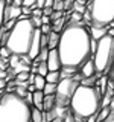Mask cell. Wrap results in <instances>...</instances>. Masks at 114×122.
I'll return each mask as SVG.
<instances>
[{
    "mask_svg": "<svg viewBox=\"0 0 114 122\" xmlns=\"http://www.w3.org/2000/svg\"><path fill=\"white\" fill-rule=\"evenodd\" d=\"M56 49L59 53L61 66L79 69L87 60L93 56L91 35L88 32V28H85L82 23L68 21L59 32V41Z\"/></svg>",
    "mask_w": 114,
    "mask_h": 122,
    "instance_id": "6da1fadb",
    "label": "cell"
},
{
    "mask_svg": "<svg viewBox=\"0 0 114 122\" xmlns=\"http://www.w3.org/2000/svg\"><path fill=\"white\" fill-rule=\"evenodd\" d=\"M102 93L97 86H82L76 87L70 99V112L78 122L85 121L91 114H96L100 108Z\"/></svg>",
    "mask_w": 114,
    "mask_h": 122,
    "instance_id": "7a4b0ae2",
    "label": "cell"
},
{
    "mask_svg": "<svg viewBox=\"0 0 114 122\" xmlns=\"http://www.w3.org/2000/svg\"><path fill=\"white\" fill-rule=\"evenodd\" d=\"M33 32H35V26L30 21V17H26V15L21 14L17 18L14 28L8 32L5 46L11 51V53L28 55L33 38Z\"/></svg>",
    "mask_w": 114,
    "mask_h": 122,
    "instance_id": "3957f363",
    "label": "cell"
},
{
    "mask_svg": "<svg viewBox=\"0 0 114 122\" xmlns=\"http://www.w3.org/2000/svg\"><path fill=\"white\" fill-rule=\"evenodd\" d=\"M32 104L15 92H8L0 98V122H32Z\"/></svg>",
    "mask_w": 114,
    "mask_h": 122,
    "instance_id": "277c9868",
    "label": "cell"
},
{
    "mask_svg": "<svg viewBox=\"0 0 114 122\" xmlns=\"http://www.w3.org/2000/svg\"><path fill=\"white\" fill-rule=\"evenodd\" d=\"M114 61V37L104 35L97 40V47L93 53V63L97 76L106 73Z\"/></svg>",
    "mask_w": 114,
    "mask_h": 122,
    "instance_id": "5b68a950",
    "label": "cell"
},
{
    "mask_svg": "<svg viewBox=\"0 0 114 122\" xmlns=\"http://www.w3.org/2000/svg\"><path fill=\"white\" fill-rule=\"evenodd\" d=\"M87 9L91 15V25L108 26L114 20V0H88Z\"/></svg>",
    "mask_w": 114,
    "mask_h": 122,
    "instance_id": "8992f818",
    "label": "cell"
},
{
    "mask_svg": "<svg viewBox=\"0 0 114 122\" xmlns=\"http://www.w3.org/2000/svg\"><path fill=\"white\" fill-rule=\"evenodd\" d=\"M79 84H81V81L78 76L61 78L55 92V107H66L70 104V99Z\"/></svg>",
    "mask_w": 114,
    "mask_h": 122,
    "instance_id": "52a82bcc",
    "label": "cell"
},
{
    "mask_svg": "<svg viewBox=\"0 0 114 122\" xmlns=\"http://www.w3.org/2000/svg\"><path fill=\"white\" fill-rule=\"evenodd\" d=\"M40 35H41L40 28H35V32H33V38H32V43H30V49H29L28 55H26V56H29V58H30V61L35 60L37 56H38V53H40V51H41Z\"/></svg>",
    "mask_w": 114,
    "mask_h": 122,
    "instance_id": "ba28073f",
    "label": "cell"
},
{
    "mask_svg": "<svg viewBox=\"0 0 114 122\" xmlns=\"http://www.w3.org/2000/svg\"><path fill=\"white\" fill-rule=\"evenodd\" d=\"M49 70H61V60H59V53L58 49H49V56L46 60Z\"/></svg>",
    "mask_w": 114,
    "mask_h": 122,
    "instance_id": "9c48e42d",
    "label": "cell"
},
{
    "mask_svg": "<svg viewBox=\"0 0 114 122\" xmlns=\"http://www.w3.org/2000/svg\"><path fill=\"white\" fill-rule=\"evenodd\" d=\"M78 70H79V73H81V76H82V78H90V76H94V75H97V73H96V69H94L93 58L87 60L85 63H84L82 66L78 69Z\"/></svg>",
    "mask_w": 114,
    "mask_h": 122,
    "instance_id": "30bf717a",
    "label": "cell"
},
{
    "mask_svg": "<svg viewBox=\"0 0 114 122\" xmlns=\"http://www.w3.org/2000/svg\"><path fill=\"white\" fill-rule=\"evenodd\" d=\"M106 30H108V26H96V25H91L88 32L93 40H99V38H102L104 35H106Z\"/></svg>",
    "mask_w": 114,
    "mask_h": 122,
    "instance_id": "8fae6325",
    "label": "cell"
},
{
    "mask_svg": "<svg viewBox=\"0 0 114 122\" xmlns=\"http://www.w3.org/2000/svg\"><path fill=\"white\" fill-rule=\"evenodd\" d=\"M44 92L43 90H33L32 92V105L33 107H37V108H40V110H43L44 107H43V102H44Z\"/></svg>",
    "mask_w": 114,
    "mask_h": 122,
    "instance_id": "7c38bea8",
    "label": "cell"
},
{
    "mask_svg": "<svg viewBox=\"0 0 114 122\" xmlns=\"http://www.w3.org/2000/svg\"><path fill=\"white\" fill-rule=\"evenodd\" d=\"M47 112H43V110L37 108V107H32L30 110V119L32 122H47Z\"/></svg>",
    "mask_w": 114,
    "mask_h": 122,
    "instance_id": "4fadbf2b",
    "label": "cell"
},
{
    "mask_svg": "<svg viewBox=\"0 0 114 122\" xmlns=\"http://www.w3.org/2000/svg\"><path fill=\"white\" fill-rule=\"evenodd\" d=\"M47 35H49V40H47V49H56V46H58V41H59V32L50 30Z\"/></svg>",
    "mask_w": 114,
    "mask_h": 122,
    "instance_id": "5bb4252c",
    "label": "cell"
},
{
    "mask_svg": "<svg viewBox=\"0 0 114 122\" xmlns=\"http://www.w3.org/2000/svg\"><path fill=\"white\" fill-rule=\"evenodd\" d=\"M46 82H52V84H58L61 79V72L59 70H49L47 75L44 76Z\"/></svg>",
    "mask_w": 114,
    "mask_h": 122,
    "instance_id": "9a60e30c",
    "label": "cell"
},
{
    "mask_svg": "<svg viewBox=\"0 0 114 122\" xmlns=\"http://www.w3.org/2000/svg\"><path fill=\"white\" fill-rule=\"evenodd\" d=\"M66 17H59L56 18V20H53V26H52V30H55V32H61V30L64 29V26H66Z\"/></svg>",
    "mask_w": 114,
    "mask_h": 122,
    "instance_id": "2e32d148",
    "label": "cell"
},
{
    "mask_svg": "<svg viewBox=\"0 0 114 122\" xmlns=\"http://www.w3.org/2000/svg\"><path fill=\"white\" fill-rule=\"evenodd\" d=\"M44 84H46L44 76L35 75V78H33V86H35V90H43L44 89Z\"/></svg>",
    "mask_w": 114,
    "mask_h": 122,
    "instance_id": "e0dca14e",
    "label": "cell"
},
{
    "mask_svg": "<svg viewBox=\"0 0 114 122\" xmlns=\"http://www.w3.org/2000/svg\"><path fill=\"white\" fill-rule=\"evenodd\" d=\"M47 56H49V49H47V47H41V51H40V53H38V56H37L33 61H35V63H43V61L47 60Z\"/></svg>",
    "mask_w": 114,
    "mask_h": 122,
    "instance_id": "ac0fdd59",
    "label": "cell"
},
{
    "mask_svg": "<svg viewBox=\"0 0 114 122\" xmlns=\"http://www.w3.org/2000/svg\"><path fill=\"white\" fill-rule=\"evenodd\" d=\"M56 86H58V84L46 82V84H44V89H43V92H44L46 96H47V95H55V92H56Z\"/></svg>",
    "mask_w": 114,
    "mask_h": 122,
    "instance_id": "d6986e66",
    "label": "cell"
},
{
    "mask_svg": "<svg viewBox=\"0 0 114 122\" xmlns=\"http://www.w3.org/2000/svg\"><path fill=\"white\" fill-rule=\"evenodd\" d=\"M21 15V6H15V5H11V12H9V17L11 18H18ZM9 18V20H11Z\"/></svg>",
    "mask_w": 114,
    "mask_h": 122,
    "instance_id": "ffe728a7",
    "label": "cell"
},
{
    "mask_svg": "<svg viewBox=\"0 0 114 122\" xmlns=\"http://www.w3.org/2000/svg\"><path fill=\"white\" fill-rule=\"evenodd\" d=\"M28 78H29V72H20V73L15 75V84H20V82L28 81Z\"/></svg>",
    "mask_w": 114,
    "mask_h": 122,
    "instance_id": "44dd1931",
    "label": "cell"
},
{
    "mask_svg": "<svg viewBox=\"0 0 114 122\" xmlns=\"http://www.w3.org/2000/svg\"><path fill=\"white\" fill-rule=\"evenodd\" d=\"M12 55L11 51L6 46H0V60H9V56Z\"/></svg>",
    "mask_w": 114,
    "mask_h": 122,
    "instance_id": "7402d4cb",
    "label": "cell"
},
{
    "mask_svg": "<svg viewBox=\"0 0 114 122\" xmlns=\"http://www.w3.org/2000/svg\"><path fill=\"white\" fill-rule=\"evenodd\" d=\"M5 6H6V0H0V28L5 23Z\"/></svg>",
    "mask_w": 114,
    "mask_h": 122,
    "instance_id": "603a6c76",
    "label": "cell"
},
{
    "mask_svg": "<svg viewBox=\"0 0 114 122\" xmlns=\"http://www.w3.org/2000/svg\"><path fill=\"white\" fill-rule=\"evenodd\" d=\"M99 78L97 75H94V76H90V78H84L81 84L82 86H96V79Z\"/></svg>",
    "mask_w": 114,
    "mask_h": 122,
    "instance_id": "cb8c5ba5",
    "label": "cell"
},
{
    "mask_svg": "<svg viewBox=\"0 0 114 122\" xmlns=\"http://www.w3.org/2000/svg\"><path fill=\"white\" fill-rule=\"evenodd\" d=\"M71 6L75 8V12H79V14H84V12H85V9H87V6L84 5V3H79V2H76V0L73 2V5H71Z\"/></svg>",
    "mask_w": 114,
    "mask_h": 122,
    "instance_id": "d4e9b609",
    "label": "cell"
},
{
    "mask_svg": "<svg viewBox=\"0 0 114 122\" xmlns=\"http://www.w3.org/2000/svg\"><path fill=\"white\" fill-rule=\"evenodd\" d=\"M52 9L53 11H64L62 0H55V2H53V5H52Z\"/></svg>",
    "mask_w": 114,
    "mask_h": 122,
    "instance_id": "484cf974",
    "label": "cell"
},
{
    "mask_svg": "<svg viewBox=\"0 0 114 122\" xmlns=\"http://www.w3.org/2000/svg\"><path fill=\"white\" fill-rule=\"evenodd\" d=\"M70 21L71 23H82V14L73 12V14H71V17H70Z\"/></svg>",
    "mask_w": 114,
    "mask_h": 122,
    "instance_id": "4316f807",
    "label": "cell"
},
{
    "mask_svg": "<svg viewBox=\"0 0 114 122\" xmlns=\"http://www.w3.org/2000/svg\"><path fill=\"white\" fill-rule=\"evenodd\" d=\"M82 20H84V23H85V25L91 26V15H90V11H88V9H85V12L82 14Z\"/></svg>",
    "mask_w": 114,
    "mask_h": 122,
    "instance_id": "83f0119b",
    "label": "cell"
},
{
    "mask_svg": "<svg viewBox=\"0 0 114 122\" xmlns=\"http://www.w3.org/2000/svg\"><path fill=\"white\" fill-rule=\"evenodd\" d=\"M47 40H49V35L41 32V35H40V44H41V47H47Z\"/></svg>",
    "mask_w": 114,
    "mask_h": 122,
    "instance_id": "f1b7e54d",
    "label": "cell"
},
{
    "mask_svg": "<svg viewBox=\"0 0 114 122\" xmlns=\"http://www.w3.org/2000/svg\"><path fill=\"white\" fill-rule=\"evenodd\" d=\"M33 8H35V6H21V14L26 15V17H30Z\"/></svg>",
    "mask_w": 114,
    "mask_h": 122,
    "instance_id": "f546056e",
    "label": "cell"
},
{
    "mask_svg": "<svg viewBox=\"0 0 114 122\" xmlns=\"http://www.w3.org/2000/svg\"><path fill=\"white\" fill-rule=\"evenodd\" d=\"M30 21H32V25L35 26V28H40L43 23H41V17H33V15H30Z\"/></svg>",
    "mask_w": 114,
    "mask_h": 122,
    "instance_id": "4dcf8cb0",
    "label": "cell"
},
{
    "mask_svg": "<svg viewBox=\"0 0 114 122\" xmlns=\"http://www.w3.org/2000/svg\"><path fill=\"white\" fill-rule=\"evenodd\" d=\"M108 79L114 84V61H113L111 67H109V70H108Z\"/></svg>",
    "mask_w": 114,
    "mask_h": 122,
    "instance_id": "1f68e13d",
    "label": "cell"
},
{
    "mask_svg": "<svg viewBox=\"0 0 114 122\" xmlns=\"http://www.w3.org/2000/svg\"><path fill=\"white\" fill-rule=\"evenodd\" d=\"M40 30H41L43 34H49V32L52 30V25H41V26H40Z\"/></svg>",
    "mask_w": 114,
    "mask_h": 122,
    "instance_id": "d6a6232c",
    "label": "cell"
},
{
    "mask_svg": "<svg viewBox=\"0 0 114 122\" xmlns=\"http://www.w3.org/2000/svg\"><path fill=\"white\" fill-rule=\"evenodd\" d=\"M35 2L37 0H23L21 6H35Z\"/></svg>",
    "mask_w": 114,
    "mask_h": 122,
    "instance_id": "836d02e7",
    "label": "cell"
},
{
    "mask_svg": "<svg viewBox=\"0 0 114 122\" xmlns=\"http://www.w3.org/2000/svg\"><path fill=\"white\" fill-rule=\"evenodd\" d=\"M50 17H49V15H41V23H43V25H50Z\"/></svg>",
    "mask_w": 114,
    "mask_h": 122,
    "instance_id": "e575fe53",
    "label": "cell"
},
{
    "mask_svg": "<svg viewBox=\"0 0 114 122\" xmlns=\"http://www.w3.org/2000/svg\"><path fill=\"white\" fill-rule=\"evenodd\" d=\"M52 12H53L52 8H49V6H44V8H43V15H49V17H50Z\"/></svg>",
    "mask_w": 114,
    "mask_h": 122,
    "instance_id": "d590c367",
    "label": "cell"
},
{
    "mask_svg": "<svg viewBox=\"0 0 114 122\" xmlns=\"http://www.w3.org/2000/svg\"><path fill=\"white\" fill-rule=\"evenodd\" d=\"M44 5H46V0H37V2H35V6L40 8V9H43Z\"/></svg>",
    "mask_w": 114,
    "mask_h": 122,
    "instance_id": "8d00e7d4",
    "label": "cell"
},
{
    "mask_svg": "<svg viewBox=\"0 0 114 122\" xmlns=\"http://www.w3.org/2000/svg\"><path fill=\"white\" fill-rule=\"evenodd\" d=\"M8 79H5V78H0V89H6L8 87Z\"/></svg>",
    "mask_w": 114,
    "mask_h": 122,
    "instance_id": "74e56055",
    "label": "cell"
},
{
    "mask_svg": "<svg viewBox=\"0 0 114 122\" xmlns=\"http://www.w3.org/2000/svg\"><path fill=\"white\" fill-rule=\"evenodd\" d=\"M87 122H97V119H96V114H91L90 117H87Z\"/></svg>",
    "mask_w": 114,
    "mask_h": 122,
    "instance_id": "f35d334b",
    "label": "cell"
},
{
    "mask_svg": "<svg viewBox=\"0 0 114 122\" xmlns=\"http://www.w3.org/2000/svg\"><path fill=\"white\" fill-rule=\"evenodd\" d=\"M21 2H23V0H12V2H11V5H15V6H21Z\"/></svg>",
    "mask_w": 114,
    "mask_h": 122,
    "instance_id": "ab89813d",
    "label": "cell"
},
{
    "mask_svg": "<svg viewBox=\"0 0 114 122\" xmlns=\"http://www.w3.org/2000/svg\"><path fill=\"white\" fill-rule=\"evenodd\" d=\"M106 34H108V35H111V37H114V28H108Z\"/></svg>",
    "mask_w": 114,
    "mask_h": 122,
    "instance_id": "60d3db41",
    "label": "cell"
},
{
    "mask_svg": "<svg viewBox=\"0 0 114 122\" xmlns=\"http://www.w3.org/2000/svg\"><path fill=\"white\" fill-rule=\"evenodd\" d=\"M53 2H55V0H46V5H44V6H49V8H52Z\"/></svg>",
    "mask_w": 114,
    "mask_h": 122,
    "instance_id": "b9f144b4",
    "label": "cell"
},
{
    "mask_svg": "<svg viewBox=\"0 0 114 122\" xmlns=\"http://www.w3.org/2000/svg\"><path fill=\"white\" fill-rule=\"evenodd\" d=\"M108 107H109L111 110H114V96L111 98V102H109V105H108Z\"/></svg>",
    "mask_w": 114,
    "mask_h": 122,
    "instance_id": "7bdbcfd3",
    "label": "cell"
},
{
    "mask_svg": "<svg viewBox=\"0 0 114 122\" xmlns=\"http://www.w3.org/2000/svg\"><path fill=\"white\" fill-rule=\"evenodd\" d=\"M104 122H114V117H108V119H105Z\"/></svg>",
    "mask_w": 114,
    "mask_h": 122,
    "instance_id": "ee69618b",
    "label": "cell"
},
{
    "mask_svg": "<svg viewBox=\"0 0 114 122\" xmlns=\"http://www.w3.org/2000/svg\"><path fill=\"white\" fill-rule=\"evenodd\" d=\"M76 2H79V3H84V5H85V3L88 2V0H76Z\"/></svg>",
    "mask_w": 114,
    "mask_h": 122,
    "instance_id": "f6af8a7d",
    "label": "cell"
},
{
    "mask_svg": "<svg viewBox=\"0 0 114 122\" xmlns=\"http://www.w3.org/2000/svg\"><path fill=\"white\" fill-rule=\"evenodd\" d=\"M70 2H75V0H70Z\"/></svg>",
    "mask_w": 114,
    "mask_h": 122,
    "instance_id": "bcb514c9",
    "label": "cell"
}]
</instances>
